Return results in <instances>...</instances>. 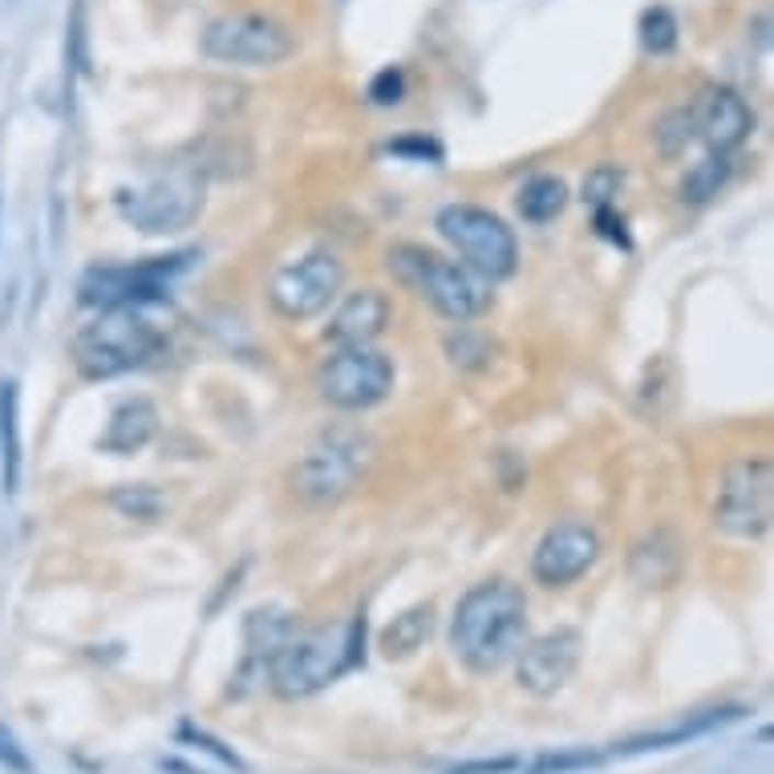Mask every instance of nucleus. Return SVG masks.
<instances>
[{
    "label": "nucleus",
    "instance_id": "nucleus-24",
    "mask_svg": "<svg viewBox=\"0 0 774 774\" xmlns=\"http://www.w3.org/2000/svg\"><path fill=\"white\" fill-rule=\"evenodd\" d=\"M730 179V159L726 155H706L702 162H694L685 179H681V200L685 203H706L714 200Z\"/></svg>",
    "mask_w": 774,
    "mask_h": 774
},
{
    "label": "nucleus",
    "instance_id": "nucleus-18",
    "mask_svg": "<svg viewBox=\"0 0 774 774\" xmlns=\"http://www.w3.org/2000/svg\"><path fill=\"white\" fill-rule=\"evenodd\" d=\"M155 434H159V410H155V401L130 398L110 414L106 430H102V439H98V451L126 458V454L147 451L150 442H155Z\"/></svg>",
    "mask_w": 774,
    "mask_h": 774
},
{
    "label": "nucleus",
    "instance_id": "nucleus-29",
    "mask_svg": "<svg viewBox=\"0 0 774 774\" xmlns=\"http://www.w3.org/2000/svg\"><path fill=\"white\" fill-rule=\"evenodd\" d=\"M621 191V171H613V167H601V171L588 174L584 183V200L601 212V207H608L613 203V195Z\"/></svg>",
    "mask_w": 774,
    "mask_h": 774
},
{
    "label": "nucleus",
    "instance_id": "nucleus-14",
    "mask_svg": "<svg viewBox=\"0 0 774 774\" xmlns=\"http://www.w3.org/2000/svg\"><path fill=\"white\" fill-rule=\"evenodd\" d=\"M584 657V637L580 628H556V633H544L539 641L523 645L520 649V665H515V678H520V690L532 697H551L556 690H564L572 681L576 665Z\"/></svg>",
    "mask_w": 774,
    "mask_h": 774
},
{
    "label": "nucleus",
    "instance_id": "nucleus-9",
    "mask_svg": "<svg viewBox=\"0 0 774 774\" xmlns=\"http://www.w3.org/2000/svg\"><path fill=\"white\" fill-rule=\"evenodd\" d=\"M774 520L771 458H735L721 470L714 494V527L735 539H762Z\"/></svg>",
    "mask_w": 774,
    "mask_h": 774
},
{
    "label": "nucleus",
    "instance_id": "nucleus-33",
    "mask_svg": "<svg viewBox=\"0 0 774 774\" xmlns=\"http://www.w3.org/2000/svg\"><path fill=\"white\" fill-rule=\"evenodd\" d=\"M183 738H191V742H200L207 754H215V759L224 762V766H231V771H243V762L231 754V750L224 747V742H215L212 735H203V730H191V726H183Z\"/></svg>",
    "mask_w": 774,
    "mask_h": 774
},
{
    "label": "nucleus",
    "instance_id": "nucleus-16",
    "mask_svg": "<svg viewBox=\"0 0 774 774\" xmlns=\"http://www.w3.org/2000/svg\"><path fill=\"white\" fill-rule=\"evenodd\" d=\"M389 317H394L389 296L377 293V288H361V293L341 300V308H337L329 329H325V341H333L337 349L369 345V341H377V337L386 333Z\"/></svg>",
    "mask_w": 774,
    "mask_h": 774
},
{
    "label": "nucleus",
    "instance_id": "nucleus-34",
    "mask_svg": "<svg viewBox=\"0 0 774 774\" xmlns=\"http://www.w3.org/2000/svg\"><path fill=\"white\" fill-rule=\"evenodd\" d=\"M0 762L9 766V771H16V774H29V759H25V750L16 747V738L9 735V730H0Z\"/></svg>",
    "mask_w": 774,
    "mask_h": 774
},
{
    "label": "nucleus",
    "instance_id": "nucleus-20",
    "mask_svg": "<svg viewBox=\"0 0 774 774\" xmlns=\"http://www.w3.org/2000/svg\"><path fill=\"white\" fill-rule=\"evenodd\" d=\"M21 394L16 382H0V491L13 499L21 491Z\"/></svg>",
    "mask_w": 774,
    "mask_h": 774
},
{
    "label": "nucleus",
    "instance_id": "nucleus-19",
    "mask_svg": "<svg viewBox=\"0 0 774 774\" xmlns=\"http://www.w3.org/2000/svg\"><path fill=\"white\" fill-rule=\"evenodd\" d=\"M747 714L742 706H718V709H702V714H690L685 721L678 726H669V730H653V735H637V738H625V742H616L613 754H649V750H673V747H685V742H694V738L709 735V730H721V726H730Z\"/></svg>",
    "mask_w": 774,
    "mask_h": 774
},
{
    "label": "nucleus",
    "instance_id": "nucleus-8",
    "mask_svg": "<svg viewBox=\"0 0 774 774\" xmlns=\"http://www.w3.org/2000/svg\"><path fill=\"white\" fill-rule=\"evenodd\" d=\"M118 215L143 236H179L203 212V179L187 167L155 174L143 187L118 191Z\"/></svg>",
    "mask_w": 774,
    "mask_h": 774
},
{
    "label": "nucleus",
    "instance_id": "nucleus-4",
    "mask_svg": "<svg viewBox=\"0 0 774 774\" xmlns=\"http://www.w3.org/2000/svg\"><path fill=\"white\" fill-rule=\"evenodd\" d=\"M389 272L454 325L479 317L482 308L491 305V288H487L482 276H475L467 264L442 260V255L414 248V243L389 248Z\"/></svg>",
    "mask_w": 774,
    "mask_h": 774
},
{
    "label": "nucleus",
    "instance_id": "nucleus-30",
    "mask_svg": "<svg viewBox=\"0 0 774 774\" xmlns=\"http://www.w3.org/2000/svg\"><path fill=\"white\" fill-rule=\"evenodd\" d=\"M401 94H406V78H401V69H382L374 81H369V98H374L377 106H398Z\"/></svg>",
    "mask_w": 774,
    "mask_h": 774
},
{
    "label": "nucleus",
    "instance_id": "nucleus-27",
    "mask_svg": "<svg viewBox=\"0 0 774 774\" xmlns=\"http://www.w3.org/2000/svg\"><path fill=\"white\" fill-rule=\"evenodd\" d=\"M601 762H604L601 750H551V754H539L527 766V774H576V771H592Z\"/></svg>",
    "mask_w": 774,
    "mask_h": 774
},
{
    "label": "nucleus",
    "instance_id": "nucleus-5",
    "mask_svg": "<svg viewBox=\"0 0 774 774\" xmlns=\"http://www.w3.org/2000/svg\"><path fill=\"white\" fill-rule=\"evenodd\" d=\"M374 463V442L361 430H325L293 467V491L308 508L341 503Z\"/></svg>",
    "mask_w": 774,
    "mask_h": 774
},
{
    "label": "nucleus",
    "instance_id": "nucleus-25",
    "mask_svg": "<svg viewBox=\"0 0 774 774\" xmlns=\"http://www.w3.org/2000/svg\"><path fill=\"white\" fill-rule=\"evenodd\" d=\"M110 503H114V511H118L122 520H138V523H155L167 511V499L155 487H147V482L118 487V491L110 494Z\"/></svg>",
    "mask_w": 774,
    "mask_h": 774
},
{
    "label": "nucleus",
    "instance_id": "nucleus-11",
    "mask_svg": "<svg viewBox=\"0 0 774 774\" xmlns=\"http://www.w3.org/2000/svg\"><path fill=\"white\" fill-rule=\"evenodd\" d=\"M345 284V264L333 252H308L296 264H284L272 284H268V300L281 312L284 321H312L325 308L333 305L337 293Z\"/></svg>",
    "mask_w": 774,
    "mask_h": 774
},
{
    "label": "nucleus",
    "instance_id": "nucleus-2",
    "mask_svg": "<svg viewBox=\"0 0 774 774\" xmlns=\"http://www.w3.org/2000/svg\"><path fill=\"white\" fill-rule=\"evenodd\" d=\"M365 657V621L353 616L345 625L308 628V633H288L284 645L268 661V685L284 702L321 694L341 673L357 665Z\"/></svg>",
    "mask_w": 774,
    "mask_h": 774
},
{
    "label": "nucleus",
    "instance_id": "nucleus-23",
    "mask_svg": "<svg viewBox=\"0 0 774 774\" xmlns=\"http://www.w3.org/2000/svg\"><path fill=\"white\" fill-rule=\"evenodd\" d=\"M568 207V187L556 174H535L520 187V200H515V212H520L523 224H551L556 215Z\"/></svg>",
    "mask_w": 774,
    "mask_h": 774
},
{
    "label": "nucleus",
    "instance_id": "nucleus-7",
    "mask_svg": "<svg viewBox=\"0 0 774 774\" xmlns=\"http://www.w3.org/2000/svg\"><path fill=\"white\" fill-rule=\"evenodd\" d=\"M200 49L203 57L224 66L268 69L296 54V33L268 13H227L207 21L200 33Z\"/></svg>",
    "mask_w": 774,
    "mask_h": 774
},
{
    "label": "nucleus",
    "instance_id": "nucleus-1",
    "mask_svg": "<svg viewBox=\"0 0 774 774\" xmlns=\"http://www.w3.org/2000/svg\"><path fill=\"white\" fill-rule=\"evenodd\" d=\"M527 645V601L511 580H482L458 601L451 621V653L470 673H499Z\"/></svg>",
    "mask_w": 774,
    "mask_h": 774
},
{
    "label": "nucleus",
    "instance_id": "nucleus-3",
    "mask_svg": "<svg viewBox=\"0 0 774 774\" xmlns=\"http://www.w3.org/2000/svg\"><path fill=\"white\" fill-rule=\"evenodd\" d=\"M159 341V329L138 308H102L86 329H78L69 357L86 382H110L138 369Z\"/></svg>",
    "mask_w": 774,
    "mask_h": 774
},
{
    "label": "nucleus",
    "instance_id": "nucleus-10",
    "mask_svg": "<svg viewBox=\"0 0 774 774\" xmlns=\"http://www.w3.org/2000/svg\"><path fill=\"white\" fill-rule=\"evenodd\" d=\"M394 382H398V369H394V361L386 353H377L369 345H349L337 349L333 357L321 365L317 389H321V398L333 410L361 414V410L382 406L394 394Z\"/></svg>",
    "mask_w": 774,
    "mask_h": 774
},
{
    "label": "nucleus",
    "instance_id": "nucleus-28",
    "mask_svg": "<svg viewBox=\"0 0 774 774\" xmlns=\"http://www.w3.org/2000/svg\"><path fill=\"white\" fill-rule=\"evenodd\" d=\"M657 150L665 155V159H678L681 150L690 147V138H694V126H690V114L685 110H673L665 118L657 122Z\"/></svg>",
    "mask_w": 774,
    "mask_h": 774
},
{
    "label": "nucleus",
    "instance_id": "nucleus-15",
    "mask_svg": "<svg viewBox=\"0 0 774 774\" xmlns=\"http://www.w3.org/2000/svg\"><path fill=\"white\" fill-rule=\"evenodd\" d=\"M690 126L694 138H702L709 155H730L750 138L754 130V110L747 106V98L730 90V86H706L702 94L690 102Z\"/></svg>",
    "mask_w": 774,
    "mask_h": 774
},
{
    "label": "nucleus",
    "instance_id": "nucleus-12",
    "mask_svg": "<svg viewBox=\"0 0 774 774\" xmlns=\"http://www.w3.org/2000/svg\"><path fill=\"white\" fill-rule=\"evenodd\" d=\"M191 264V252L179 255H155L147 264L134 268H90L81 276V300L94 308H138L147 300H159L167 293L174 272Z\"/></svg>",
    "mask_w": 774,
    "mask_h": 774
},
{
    "label": "nucleus",
    "instance_id": "nucleus-32",
    "mask_svg": "<svg viewBox=\"0 0 774 774\" xmlns=\"http://www.w3.org/2000/svg\"><path fill=\"white\" fill-rule=\"evenodd\" d=\"M520 771V759H479V762H446L442 774H511Z\"/></svg>",
    "mask_w": 774,
    "mask_h": 774
},
{
    "label": "nucleus",
    "instance_id": "nucleus-21",
    "mask_svg": "<svg viewBox=\"0 0 774 774\" xmlns=\"http://www.w3.org/2000/svg\"><path fill=\"white\" fill-rule=\"evenodd\" d=\"M430 633H434V604H414V608H406L401 616H394L386 628H382V637H377V649L386 661H406V657H414L422 645L430 641Z\"/></svg>",
    "mask_w": 774,
    "mask_h": 774
},
{
    "label": "nucleus",
    "instance_id": "nucleus-22",
    "mask_svg": "<svg viewBox=\"0 0 774 774\" xmlns=\"http://www.w3.org/2000/svg\"><path fill=\"white\" fill-rule=\"evenodd\" d=\"M681 572V544L673 532H653L633 551V580L645 588H665Z\"/></svg>",
    "mask_w": 774,
    "mask_h": 774
},
{
    "label": "nucleus",
    "instance_id": "nucleus-6",
    "mask_svg": "<svg viewBox=\"0 0 774 774\" xmlns=\"http://www.w3.org/2000/svg\"><path fill=\"white\" fill-rule=\"evenodd\" d=\"M439 236L451 243L454 252L467 260V268L482 281H508L511 272L520 268V240L503 219L479 203H451L442 207Z\"/></svg>",
    "mask_w": 774,
    "mask_h": 774
},
{
    "label": "nucleus",
    "instance_id": "nucleus-31",
    "mask_svg": "<svg viewBox=\"0 0 774 774\" xmlns=\"http://www.w3.org/2000/svg\"><path fill=\"white\" fill-rule=\"evenodd\" d=\"M69 66L86 69V0H73V21H69Z\"/></svg>",
    "mask_w": 774,
    "mask_h": 774
},
{
    "label": "nucleus",
    "instance_id": "nucleus-26",
    "mask_svg": "<svg viewBox=\"0 0 774 774\" xmlns=\"http://www.w3.org/2000/svg\"><path fill=\"white\" fill-rule=\"evenodd\" d=\"M641 45L649 54H669L678 45V16L669 13L665 4H653L645 9L641 16Z\"/></svg>",
    "mask_w": 774,
    "mask_h": 774
},
{
    "label": "nucleus",
    "instance_id": "nucleus-17",
    "mask_svg": "<svg viewBox=\"0 0 774 774\" xmlns=\"http://www.w3.org/2000/svg\"><path fill=\"white\" fill-rule=\"evenodd\" d=\"M293 633V621L281 608H255L243 621V665L236 673V697L248 694V685L268 678V661Z\"/></svg>",
    "mask_w": 774,
    "mask_h": 774
},
{
    "label": "nucleus",
    "instance_id": "nucleus-13",
    "mask_svg": "<svg viewBox=\"0 0 774 774\" xmlns=\"http://www.w3.org/2000/svg\"><path fill=\"white\" fill-rule=\"evenodd\" d=\"M601 556V535L584 520H560L551 523L544 539L535 544L532 576L544 588H568L596 564Z\"/></svg>",
    "mask_w": 774,
    "mask_h": 774
}]
</instances>
